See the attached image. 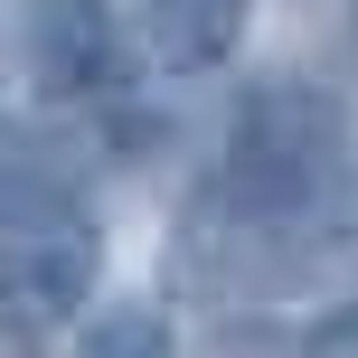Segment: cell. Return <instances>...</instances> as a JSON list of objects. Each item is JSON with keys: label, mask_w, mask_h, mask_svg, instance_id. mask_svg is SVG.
<instances>
[{"label": "cell", "mask_w": 358, "mask_h": 358, "mask_svg": "<svg viewBox=\"0 0 358 358\" xmlns=\"http://www.w3.org/2000/svg\"><path fill=\"white\" fill-rule=\"evenodd\" d=\"M349 179V113L321 85H255L227 113V208L245 227H311Z\"/></svg>", "instance_id": "obj_1"}, {"label": "cell", "mask_w": 358, "mask_h": 358, "mask_svg": "<svg viewBox=\"0 0 358 358\" xmlns=\"http://www.w3.org/2000/svg\"><path fill=\"white\" fill-rule=\"evenodd\" d=\"M94 227H76V217H38L29 236L10 245V264H0V302H10V321L19 330H57V321H76L85 311V292H94Z\"/></svg>", "instance_id": "obj_2"}, {"label": "cell", "mask_w": 358, "mask_h": 358, "mask_svg": "<svg viewBox=\"0 0 358 358\" xmlns=\"http://www.w3.org/2000/svg\"><path fill=\"white\" fill-rule=\"evenodd\" d=\"M123 76V38H113V0H29V85L76 104Z\"/></svg>", "instance_id": "obj_3"}, {"label": "cell", "mask_w": 358, "mask_h": 358, "mask_svg": "<svg viewBox=\"0 0 358 358\" xmlns=\"http://www.w3.org/2000/svg\"><path fill=\"white\" fill-rule=\"evenodd\" d=\"M142 38H151V57L179 66V76L227 66L236 38H245V0H142Z\"/></svg>", "instance_id": "obj_4"}, {"label": "cell", "mask_w": 358, "mask_h": 358, "mask_svg": "<svg viewBox=\"0 0 358 358\" xmlns=\"http://www.w3.org/2000/svg\"><path fill=\"white\" fill-rule=\"evenodd\" d=\"M76 340H85V358H151V349H170V321L161 311H104Z\"/></svg>", "instance_id": "obj_5"}]
</instances>
